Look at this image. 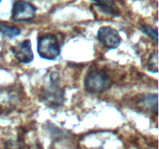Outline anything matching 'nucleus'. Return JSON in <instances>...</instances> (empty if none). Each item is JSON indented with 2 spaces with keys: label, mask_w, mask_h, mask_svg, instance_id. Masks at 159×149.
<instances>
[{
  "label": "nucleus",
  "mask_w": 159,
  "mask_h": 149,
  "mask_svg": "<svg viewBox=\"0 0 159 149\" xmlns=\"http://www.w3.org/2000/svg\"><path fill=\"white\" fill-rule=\"evenodd\" d=\"M112 80L102 70L90 71L84 79L85 90L90 93H102L110 88Z\"/></svg>",
  "instance_id": "nucleus-1"
},
{
  "label": "nucleus",
  "mask_w": 159,
  "mask_h": 149,
  "mask_svg": "<svg viewBox=\"0 0 159 149\" xmlns=\"http://www.w3.org/2000/svg\"><path fill=\"white\" fill-rule=\"evenodd\" d=\"M14 57L20 63L28 64L34 60V52L32 51L30 40H25L19 44L11 47Z\"/></svg>",
  "instance_id": "nucleus-6"
},
{
  "label": "nucleus",
  "mask_w": 159,
  "mask_h": 149,
  "mask_svg": "<svg viewBox=\"0 0 159 149\" xmlns=\"http://www.w3.org/2000/svg\"><path fill=\"white\" fill-rule=\"evenodd\" d=\"M101 12L110 16H119L120 10L113 0H93Z\"/></svg>",
  "instance_id": "nucleus-7"
},
{
  "label": "nucleus",
  "mask_w": 159,
  "mask_h": 149,
  "mask_svg": "<svg viewBox=\"0 0 159 149\" xmlns=\"http://www.w3.org/2000/svg\"><path fill=\"white\" fill-rule=\"evenodd\" d=\"M147 66L148 71L151 72L157 73L158 71V51H154L149 56L148 59Z\"/></svg>",
  "instance_id": "nucleus-9"
},
{
  "label": "nucleus",
  "mask_w": 159,
  "mask_h": 149,
  "mask_svg": "<svg viewBox=\"0 0 159 149\" xmlns=\"http://www.w3.org/2000/svg\"><path fill=\"white\" fill-rule=\"evenodd\" d=\"M1 2H2V0H0V3H1Z\"/></svg>",
  "instance_id": "nucleus-12"
},
{
  "label": "nucleus",
  "mask_w": 159,
  "mask_h": 149,
  "mask_svg": "<svg viewBox=\"0 0 159 149\" xmlns=\"http://www.w3.org/2000/svg\"><path fill=\"white\" fill-rule=\"evenodd\" d=\"M37 53L41 58L53 61L57 58L61 53L60 44L55 36L46 34L38 39Z\"/></svg>",
  "instance_id": "nucleus-2"
},
{
  "label": "nucleus",
  "mask_w": 159,
  "mask_h": 149,
  "mask_svg": "<svg viewBox=\"0 0 159 149\" xmlns=\"http://www.w3.org/2000/svg\"><path fill=\"white\" fill-rule=\"evenodd\" d=\"M36 8L23 0H18L14 3L12 9V20L15 22H26L34 18Z\"/></svg>",
  "instance_id": "nucleus-4"
},
{
  "label": "nucleus",
  "mask_w": 159,
  "mask_h": 149,
  "mask_svg": "<svg viewBox=\"0 0 159 149\" xmlns=\"http://www.w3.org/2000/svg\"><path fill=\"white\" fill-rule=\"evenodd\" d=\"M141 31L145 34L146 36L149 37L152 40H155V43H158V29L157 28L153 27L149 25H144L141 27Z\"/></svg>",
  "instance_id": "nucleus-11"
},
{
  "label": "nucleus",
  "mask_w": 159,
  "mask_h": 149,
  "mask_svg": "<svg viewBox=\"0 0 159 149\" xmlns=\"http://www.w3.org/2000/svg\"><path fill=\"white\" fill-rule=\"evenodd\" d=\"M141 106H146L152 111L158 113V94L146 95L140 102Z\"/></svg>",
  "instance_id": "nucleus-8"
},
{
  "label": "nucleus",
  "mask_w": 159,
  "mask_h": 149,
  "mask_svg": "<svg viewBox=\"0 0 159 149\" xmlns=\"http://www.w3.org/2000/svg\"><path fill=\"white\" fill-rule=\"evenodd\" d=\"M99 41L109 50L116 49L120 44L122 39L116 29L110 26H102L97 32Z\"/></svg>",
  "instance_id": "nucleus-3"
},
{
  "label": "nucleus",
  "mask_w": 159,
  "mask_h": 149,
  "mask_svg": "<svg viewBox=\"0 0 159 149\" xmlns=\"http://www.w3.org/2000/svg\"><path fill=\"white\" fill-rule=\"evenodd\" d=\"M0 30L3 34L7 36L8 37H10V38L16 37L21 34V30L19 28L15 27V26H9L7 25H1Z\"/></svg>",
  "instance_id": "nucleus-10"
},
{
  "label": "nucleus",
  "mask_w": 159,
  "mask_h": 149,
  "mask_svg": "<svg viewBox=\"0 0 159 149\" xmlns=\"http://www.w3.org/2000/svg\"><path fill=\"white\" fill-rule=\"evenodd\" d=\"M43 102L51 107H58L62 105L65 100V93L57 85L55 79L51 80V84L44 91L42 96Z\"/></svg>",
  "instance_id": "nucleus-5"
}]
</instances>
